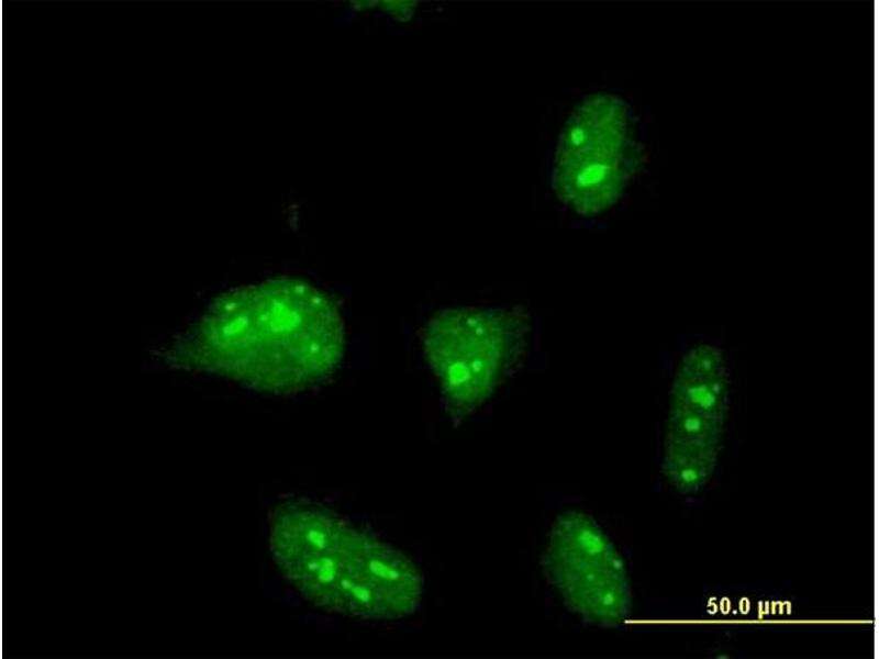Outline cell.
<instances>
[{
    "mask_svg": "<svg viewBox=\"0 0 879 659\" xmlns=\"http://www.w3.org/2000/svg\"><path fill=\"white\" fill-rule=\"evenodd\" d=\"M344 346L335 302L311 283L285 277L222 293L163 357L177 368L290 393L332 375Z\"/></svg>",
    "mask_w": 879,
    "mask_h": 659,
    "instance_id": "cell-1",
    "label": "cell"
},
{
    "mask_svg": "<svg viewBox=\"0 0 879 659\" xmlns=\"http://www.w3.org/2000/svg\"><path fill=\"white\" fill-rule=\"evenodd\" d=\"M269 548L283 578L324 611L391 621L413 614L421 603L422 576L407 555L321 504L277 505Z\"/></svg>",
    "mask_w": 879,
    "mask_h": 659,
    "instance_id": "cell-2",
    "label": "cell"
},
{
    "mask_svg": "<svg viewBox=\"0 0 879 659\" xmlns=\"http://www.w3.org/2000/svg\"><path fill=\"white\" fill-rule=\"evenodd\" d=\"M526 333L527 319L514 309H447L427 322L424 353L453 418L491 396L521 355Z\"/></svg>",
    "mask_w": 879,
    "mask_h": 659,
    "instance_id": "cell-3",
    "label": "cell"
},
{
    "mask_svg": "<svg viewBox=\"0 0 879 659\" xmlns=\"http://www.w3.org/2000/svg\"><path fill=\"white\" fill-rule=\"evenodd\" d=\"M730 371L723 351L710 343L690 347L671 381L664 437V476L683 494L712 477L722 449L730 402Z\"/></svg>",
    "mask_w": 879,
    "mask_h": 659,
    "instance_id": "cell-4",
    "label": "cell"
},
{
    "mask_svg": "<svg viewBox=\"0 0 879 659\" xmlns=\"http://www.w3.org/2000/svg\"><path fill=\"white\" fill-rule=\"evenodd\" d=\"M631 156L625 104L607 92L590 94L575 107L560 133L552 188L578 214H599L620 198Z\"/></svg>",
    "mask_w": 879,
    "mask_h": 659,
    "instance_id": "cell-5",
    "label": "cell"
},
{
    "mask_svg": "<svg viewBox=\"0 0 879 659\" xmlns=\"http://www.w3.org/2000/svg\"><path fill=\"white\" fill-rule=\"evenodd\" d=\"M543 570L569 610L604 627L631 615L632 590L616 547L589 515L568 511L554 523Z\"/></svg>",
    "mask_w": 879,
    "mask_h": 659,
    "instance_id": "cell-6",
    "label": "cell"
}]
</instances>
